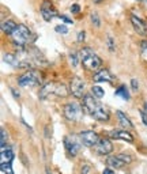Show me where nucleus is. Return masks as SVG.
<instances>
[{
  "instance_id": "obj_3",
  "label": "nucleus",
  "mask_w": 147,
  "mask_h": 174,
  "mask_svg": "<svg viewBox=\"0 0 147 174\" xmlns=\"http://www.w3.org/2000/svg\"><path fill=\"white\" fill-rule=\"evenodd\" d=\"M11 37H12L14 44L19 48L25 46L26 44H30L36 40V37L33 36V33L30 32V29L25 25H18L16 30L11 34Z\"/></svg>"
},
{
  "instance_id": "obj_18",
  "label": "nucleus",
  "mask_w": 147,
  "mask_h": 174,
  "mask_svg": "<svg viewBox=\"0 0 147 174\" xmlns=\"http://www.w3.org/2000/svg\"><path fill=\"white\" fill-rule=\"evenodd\" d=\"M117 117H119V122L121 124V127L128 128V129H131L132 127H134V125H132V122L128 120V117L124 113H123V112H120V110L117 112Z\"/></svg>"
},
{
  "instance_id": "obj_28",
  "label": "nucleus",
  "mask_w": 147,
  "mask_h": 174,
  "mask_svg": "<svg viewBox=\"0 0 147 174\" xmlns=\"http://www.w3.org/2000/svg\"><path fill=\"white\" fill-rule=\"evenodd\" d=\"M59 18H60L61 20H64V22H66V23H68V25H72V23H74L72 20H71V19H68L66 15H59Z\"/></svg>"
},
{
  "instance_id": "obj_16",
  "label": "nucleus",
  "mask_w": 147,
  "mask_h": 174,
  "mask_svg": "<svg viewBox=\"0 0 147 174\" xmlns=\"http://www.w3.org/2000/svg\"><path fill=\"white\" fill-rule=\"evenodd\" d=\"M106 163H108V166H110V168H113V169H121V168H124V166L127 165V163L123 161L121 158H119L117 155L109 156V158L106 159Z\"/></svg>"
},
{
  "instance_id": "obj_24",
  "label": "nucleus",
  "mask_w": 147,
  "mask_h": 174,
  "mask_svg": "<svg viewBox=\"0 0 147 174\" xmlns=\"http://www.w3.org/2000/svg\"><path fill=\"white\" fill-rule=\"evenodd\" d=\"M90 19H91V23H93L94 26H101V19L98 18V15H97V12H91L90 14Z\"/></svg>"
},
{
  "instance_id": "obj_30",
  "label": "nucleus",
  "mask_w": 147,
  "mask_h": 174,
  "mask_svg": "<svg viewBox=\"0 0 147 174\" xmlns=\"http://www.w3.org/2000/svg\"><path fill=\"white\" fill-rule=\"evenodd\" d=\"M108 46H109V49H110V50H115V46H113V38H112V37H109V38H108Z\"/></svg>"
},
{
  "instance_id": "obj_2",
  "label": "nucleus",
  "mask_w": 147,
  "mask_h": 174,
  "mask_svg": "<svg viewBox=\"0 0 147 174\" xmlns=\"http://www.w3.org/2000/svg\"><path fill=\"white\" fill-rule=\"evenodd\" d=\"M79 57H80V61L83 64V67L89 71H97L98 72V70L102 66V60L90 48H83L79 52Z\"/></svg>"
},
{
  "instance_id": "obj_34",
  "label": "nucleus",
  "mask_w": 147,
  "mask_h": 174,
  "mask_svg": "<svg viewBox=\"0 0 147 174\" xmlns=\"http://www.w3.org/2000/svg\"><path fill=\"white\" fill-rule=\"evenodd\" d=\"M89 170H90V166L86 165L83 169H82V174H87V173H89Z\"/></svg>"
},
{
  "instance_id": "obj_29",
  "label": "nucleus",
  "mask_w": 147,
  "mask_h": 174,
  "mask_svg": "<svg viewBox=\"0 0 147 174\" xmlns=\"http://www.w3.org/2000/svg\"><path fill=\"white\" fill-rule=\"evenodd\" d=\"M71 11H72L74 14H78L80 11V7L78 6V4H74V6H71Z\"/></svg>"
},
{
  "instance_id": "obj_10",
  "label": "nucleus",
  "mask_w": 147,
  "mask_h": 174,
  "mask_svg": "<svg viewBox=\"0 0 147 174\" xmlns=\"http://www.w3.org/2000/svg\"><path fill=\"white\" fill-rule=\"evenodd\" d=\"M70 91L72 93L74 97L82 98L84 93V82L79 76H74L72 80H71V84H70Z\"/></svg>"
},
{
  "instance_id": "obj_32",
  "label": "nucleus",
  "mask_w": 147,
  "mask_h": 174,
  "mask_svg": "<svg viewBox=\"0 0 147 174\" xmlns=\"http://www.w3.org/2000/svg\"><path fill=\"white\" fill-rule=\"evenodd\" d=\"M84 36H86V34H84V32H79V34H78V41H79V42H82V41L84 40Z\"/></svg>"
},
{
  "instance_id": "obj_22",
  "label": "nucleus",
  "mask_w": 147,
  "mask_h": 174,
  "mask_svg": "<svg viewBox=\"0 0 147 174\" xmlns=\"http://www.w3.org/2000/svg\"><path fill=\"white\" fill-rule=\"evenodd\" d=\"M0 169H2L3 174H14V170L11 168V163H2V165H0Z\"/></svg>"
},
{
  "instance_id": "obj_1",
  "label": "nucleus",
  "mask_w": 147,
  "mask_h": 174,
  "mask_svg": "<svg viewBox=\"0 0 147 174\" xmlns=\"http://www.w3.org/2000/svg\"><path fill=\"white\" fill-rule=\"evenodd\" d=\"M83 108L91 117H94L98 121H108L109 120V112L106 108H104L100 102L95 101L90 94L83 97Z\"/></svg>"
},
{
  "instance_id": "obj_12",
  "label": "nucleus",
  "mask_w": 147,
  "mask_h": 174,
  "mask_svg": "<svg viewBox=\"0 0 147 174\" xmlns=\"http://www.w3.org/2000/svg\"><path fill=\"white\" fill-rule=\"evenodd\" d=\"M131 22H132V26H134L135 32L141 36H147V23L145 22L143 19H141L139 16L136 15H132L131 16Z\"/></svg>"
},
{
  "instance_id": "obj_4",
  "label": "nucleus",
  "mask_w": 147,
  "mask_h": 174,
  "mask_svg": "<svg viewBox=\"0 0 147 174\" xmlns=\"http://www.w3.org/2000/svg\"><path fill=\"white\" fill-rule=\"evenodd\" d=\"M57 95V97H67L68 90L63 83H56V82H49L45 86H42L40 91V98L41 100H46L50 95Z\"/></svg>"
},
{
  "instance_id": "obj_19",
  "label": "nucleus",
  "mask_w": 147,
  "mask_h": 174,
  "mask_svg": "<svg viewBox=\"0 0 147 174\" xmlns=\"http://www.w3.org/2000/svg\"><path fill=\"white\" fill-rule=\"evenodd\" d=\"M116 95H119V97H121L123 100H129V93H128V90H127V87L125 86H120L116 90V93H115Z\"/></svg>"
},
{
  "instance_id": "obj_37",
  "label": "nucleus",
  "mask_w": 147,
  "mask_h": 174,
  "mask_svg": "<svg viewBox=\"0 0 147 174\" xmlns=\"http://www.w3.org/2000/svg\"><path fill=\"white\" fill-rule=\"evenodd\" d=\"M94 2H95V3H100V2H101V0H94Z\"/></svg>"
},
{
  "instance_id": "obj_33",
  "label": "nucleus",
  "mask_w": 147,
  "mask_h": 174,
  "mask_svg": "<svg viewBox=\"0 0 147 174\" xmlns=\"http://www.w3.org/2000/svg\"><path fill=\"white\" fill-rule=\"evenodd\" d=\"M141 116H142V121H143V124H145L146 127H147V116H146L145 113H143V112H141Z\"/></svg>"
},
{
  "instance_id": "obj_31",
  "label": "nucleus",
  "mask_w": 147,
  "mask_h": 174,
  "mask_svg": "<svg viewBox=\"0 0 147 174\" xmlns=\"http://www.w3.org/2000/svg\"><path fill=\"white\" fill-rule=\"evenodd\" d=\"M131 86H132V88H134V90H138V88H139L138 80H136V79H132V80H131Z\"/></svg>"
},
{
  "instance_id": "obj_5",
  "label": "nucleus",
  "mask_w": 147,
  "mask_h": 174,
  "mask_svg": "<svg viewBox=\"0 0 147 174\" xmlns=\"http://www.w3.org/2000/svg\"><path fill=\"white\" fill-rule=\"evenodd\" d=\"M63 113L68 121H79L83 114V109L78 102H68L64 105Z\"/></svg>"
},
{
  "instance_id": "obj_15",
  "label": "nucleus",
  "mask_w": 147,
  "mask_h": 174,
  "mask_svg": "<svg viewBox=\"0 0 147 174\" xmlns=\"http://www.w3.org/2000/svg\"><path fill=\"white\" fill-rule=\"evenodd\" d=\"M16 27H18V25L11 19H7V20H4V22H2V32L4 34H10V36H11V34L16 30Z\"/></svg>"
},
{
  "instance_id": "obj_7",
  "label": "nucleus",
  "mask_w": 147,
  "mask_h": 174,
  "mask_svg": "<svg viewBox=\"0 0 147 174\" xmlns=\"http://www.w3.org/2000/svg\"><path fill=\"white\" fill-rule=\"evenodd\" d=\"M79 139L82 144H84L86 147H95L98 144V142L101 140L100 135L94 131H83L79 134Z\"/></svg>"
},
{
  "instance_id": "obj_23",
  "label": "nucleus",
  "mask_w": 147,
  "mask_h": 174,
  "mask_svg": "<svg viewBox=\"0 0 147 174\" xmlns=\"http://www.w3.org/2000/svg\"><path fill=\"white\" fill-rule=\"evenodd\" d=\"M78 56H79V54H78L76 52H71L70 54H68V60H70V64L72 67L78 66Z\"/></svg>"
},
{
  "instance_id": "obj_13",
  "label": "nucleus",
  "mask_w": 147,
  "mask_h": 174,
  "mask_svg": "<svg viewBox=\"0 0 147 174\" xmlns=\"http://www.w3.org/2000/svg\"><path fill=\"white\" fill-rule=\"evenodd\" d=\"M110 136L115 139H120V140H125L128 143L134 142V136L129 134L128 131H123V129H113L110 131Z\"/></svg>"
},
{
  "instance_id": "obj_17",
  "label": "nucleus",
  "mask_w": 147,
  "mask_h": 174,
  "mask_svg": "<svg viewBox=\"0 0 147 174\" xmlns=\"http://www.w3.org/2000/svg\"><path fill=\"white\" fill-rule=\"evenodd\" d=\"M12 159H14L12 150H10V148L2 150V154H0V165H2V163H11Z\"/></svg>"
},
{
  "instance_id": "obj_25",
  "label": "nucleus",
  "mask_w": 147,
  "mask_h": 174,
  "mask_svg": "<svg viewBox=\"0 0 147 174\" xmlns=\"http://www.w3.org/2000/svg\"><path fill=\"white\" fill-rule=\"evenodd\" d=\"M7 139H8V136H7V132L4 128H2V150H6V143H7Z\"/></svg>"
},
{
  "instance_id": "obj_26",
  "label": "nucleus",
  "mask_w": 147,
  "mask_h": 174,
  "mask_svg": "<svg viewBox=\"0 0 147 174\" xmlns=\"http://www.w3.org/2000/svg\"><path fill=\"white\" fill-rule=\"evenodd\" d=\"M54 30H56L57 33H60V34H67V33H68L67 26H64V25H59V26H56V27H54Z\"/></svg>"
},
{
  "instance_id": "obj_14",
  "label": "nucleus",
  "mask_w": 147,
  "mask_h": 174,
  "mask_svg": "<svg viewBox=\"0 0 147 174\" xmlns=\"http://www.w3.org/2000/svg\"><path fill=\"white\" fill-rule=\"evenodd\" d=\"M93 79H94V82H112L113 80V76H112L108 70H100L98 72L94 74Z\"/></svg>"
},
{
  "instance_id": "obj_11",
  "label": "nucleus",
  "mask_w": 147,
  "mask_h": 174,
  "mask_svg": "<svg viewBox=\"0 0 147 174\" xmlns=\"http://www.w3.org/2000/svg\"><path fill=\"white\" fill-rule=\"evenodd\" d=\"M94 150L100 155H109L113 151V144H112V142L109 139H101L98 142V144L94 147Z\"/></svg>"
},
{
  "instance_id": "obj_35",
  "label": "nucleus",
  "mask_w": 147,
  "mask_h": 174,
  "mask_svg": "<svg viewBox=\"0 0 147 174\" xmlns=\"http://www.w3.org/2000/svg\"><path fill=\"white\" fill-rule=\"evenodd\" d=\"M102 174H115V172H113L112 169H105V170H104V173H102Z\"/></svg>"
},
{
  "instance_id": "obj_21",
  "label": "nucleus",
  "mask_w": 147,
  "mask_h": 174,
  "mask_svg": "<svg viewBox=\"0 0 147 174\" xmlns=\"http://www.w3.org/2000/svg\"><path fill=\"white\" fill-rule=\"evenodd\" d=\"M91 93L94 94V98H102L105 95L104 88L100 87V86H93L91 87Z\"/></svg>"
},
{
  "instance_id": "obj_9",
  "label": "nucleus",
  "mask_w": 147,
  "mask_h": 174,
  "mask_svg": "<svg viewBox=\"0 0 147 174\" xmlns=\"http://www.w3.org/2000/svg\"><path fill=\"white\" fill-rule=\"evenodd\" d=\"M41 15L46 22H50L54 16H59V14H57V10L54 8L49 0H44L42 6H41Z\"/></svg>"
},
{
  "instance_id": "obj_20",
  "label": "nucleus",
  "mask_w": 147,
  "mask_h": 174,
  "mask_svg": "<svg viewBox=\"0 0 147 174\" xmlns=\"http://www.w3.org/2000/svg\"><path fill=\"white\" fill-rule=\"evenodd\" d=\"M4 61L6 63H8V64H11V66H19V63H18V60H16V57H15V54H12V53H6L4 54Z\"/></svg>"
},
{
  "instance_id": "obj_36",
  "label": "nucleus",
  "mask_w": 147,
  "mask_h": 174,
  "mask_svg": "<svg viewBox=\"0 0 147 174\" xmlns=\"http://www.w3.org/2000/svg\"><path fill=\"white\" fill-rule=\"evenodd\" d=\"M12 94H14V97H15V98H18V97H19V93H16L15 90H12Z\"/></svg>"
},
{
  "instance_id": "obj_6",
  "label": "nucleus",
  "mask_w": 147,
  "mask_h": 174,
  "mask_svg": "<svg viewBox=\"0 0 147 174\" xmlns=\"http://www.w3.org/2000/svg\"><path fill=\"white\" fill-rule=\"evenodd\" d=\"M80 144H82V142H80L79 136L68 135L64 138V146H66V150H67L68 154L72 155V156H75L78 152H79Z\"/></svg>"
},
{
  "instance_id": "obj_8",
  "label": "nucleus",
  "mask_w": 147,
  "mask_h": 174,
  "mask_svg": "<svg viewBox=\"0 0 147 174\" xmlns=\"http://www.w3.org/2000/svg\"><path fill=\"white\" fill-rule=\"evenodd\" d=\"M19 86L22 87H32L40 83V75L36 71H27L26 74H23L18 80Z\"/></svg>"
},
{
  "instance_id": "obj_38",
  "label": "nucleus",
  "mask_w": 147,
  "mask_h": 174,
  "mask_svg": "<svg viewBox=\"0 0 147 174\" xmlns=\"http://www.w3.org/2000/svg\"><path fill=\"white\" fill-rule=\"evenodd\" d=\"M136 2H142V0H136Z\"/></svg>"
},
{
  "instance_id": "obj_27",
  "label": "nucleus",
  "mask_w": 147,
  "mask_h": 174,
  "mask_svg": "<svg viewBox=\"0 0 147 174\" xmlns=\"http://www.w3.org/2000/svg\"><path fill=\"white\" fill-rule=\"evenodd\" d=\"M142 53H143V57L147 60V41L142 42Z\"/></svg>"
}]
</instances>
